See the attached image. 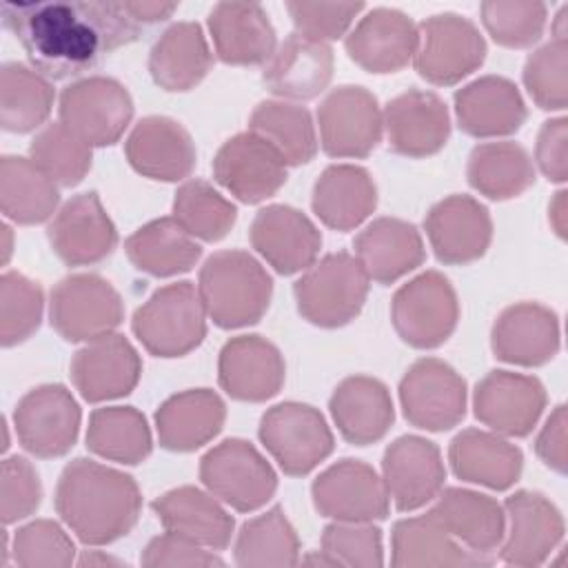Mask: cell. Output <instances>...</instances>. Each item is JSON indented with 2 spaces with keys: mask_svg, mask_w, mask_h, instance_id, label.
<instances>
[{
  "mask_svg": "<svg viewBox=\"0 0 568 568\" xmlns=\"http://www.w3.org/2000/svg\"><path fill=\"white\" fill-rule=\"evenodd\" d=\"M260 442L291 477L308 475L333 453V433L322 413L308 404L284 402L268 408L257 428Z\"/></svg>",
  "mask_w": 568,
  "mask_h": 568,
  "instance_id": "10",
  "label": "cell"
},
{
  "mask_svg": "<svg viewBox=\"0 0 568 568\" xmlns=\"http://www.w3.org/2000/svg\"><path fill=\"white\" fill-rule=\"evenodd\" d=\"M248 131L266 140L282 155L286 166L306 164L313 160L317 151V138L311 113L293 102H260L248 118Z\"/></svg>",
  "mask_w": 568,
  "mask_h": 568,
  "instance_id": "45",
  "label": "cell"
},
{
  "mask_svg": "<svg viewBox=\"0 0 568 568\" xmlns=\"http://www.w3.org/2000/svg\"><path fill=\"white\" fill-rule=\"evenodd\" d=\"M160 524L197 546L222 550L233 537V517L222 508L215 495L195 486L166 490L151 504Z\"/></svg>",
  "mask_w": 568,
  "mask_h": 568,
  "instance_id": "33",
  "label": "cell"
},
{
  "mask_svg": "<svg viewBox=\"0 0 568 568\" xmlns=\"http://www.w3.org/2000/svg\"><path fill=\"white\" fill-rule=\"evenodd\" d=\"M490 346L497 359L517 366H541L559 351V320L537 302H519L499 313Z\"/></svg>",
  "mask_w": 568,
  "mask_h": 568,
  "instance_id": "28",
  "label": "cell"
},
{
  "mask_svg": "<svg viewBox=\"0 0 568 568\" xmlns=\"http://www.w3.org/2000/svg\"><path fill=\"white\" fill-rule=\"evenodd\" d=\"M49 242L69 266L104 260L118 244V231L95 191L73 195L49 224Z\"/></svg>",
  "mask_w": 568,
  "mask_h": 568,
  "instance_id": "22",
  "label": "cell"
},
{
  "mask_svg": "<svg viewBox=\"0 0 568 568\" xmlns=\"http://www.w3.org/2000/svg\"><path fill=\"white\" fill-rule=\"evenodd\" d=\"M124 317L120 293L100 275L75 273L51 291L49 320L67 342H93L113 333Z\"/></svg>",
  "mask_w": 568,
  "mask_h": 568,
  "instance_id": "8",
  "label": "cell"
},
{
  "mask_svg": "<svg viewBox=\"0 0 568 568\" xmlns=\"http://www.w3.org/2000/svg\"><path fill=\"white\" fill-rule=\"evenodd\" d=\"M475 417L497 435L526 437L546 408V388L532 375L490 371L473 393Z\"/></svg>",
  "mask_w": 568,
  "mask_h": 568,
  "instance_id": "16",
  "label": "cell"
},
{
  "mask_svg": "<svg viewBox=\"0 0 568 568\" xmlns=\"http://www.w3.org/2000/svg\"><path fill=\"white\" fill-rule=\"evenodd\" d=\"M55 182L29 158L4 155L0 162V209L16 224H40L55 213Z\"/></svg>",
  "mask_w": 568,
  "mask_h": 568,
  "instance_id": "42",
  "label": "cell"
},
{
  "mask_svg": "<svg viewBox=\"0 0 568 568\" xmlns=\"http://www.w3.org/2000/svg\"><path fill=\"white\" fill-rule=\"evenodd\" d=\"M382 473L386 493L402 513L417 510L433 501L446 479L439 448L417 435H404L388 444Z\"/></svg>",
  "mask_w": 568,
  "mask_h": 568,
  "instance_id": "20",
  "label": "cell"
},
{
  "mask_svg": "<svg viewBox=\"0 0 568 568\" xmlns=\"http://www.w3.org/2000/svg\"><path fill=\"white\" fill-rule=\"evenodd\" d=\"M566 428H568V415H566V406L559 404L550 417L546 419L544 428L537 435L535 442V453L539 455V459L552 468L559 475H566V466H568V453H566Z\"/></svg>",
  "mask_w": 568,
  "mask_h": 568,
  "instance_id": "59",
  "label": "cell"
},
{
  "mask_svg": "<svg viewBox=\"0 0 568 568\" xmlns=\"http://www.w3.org/2000/svg\"><path fill=\"white\" fill-rule=\"evenodd\" d=\"M226 406L211 388L171 395L155 413L158 439L166 450L189 453L209 444L224 426Z\"/></svg>",
  "mask_w": 568,
  "mask_h": 568,
  "instance_id": "34",
  "label": "cell"
},
{
  "mask_svg": "<svg viewBox=\"0 0 568 568\" xmlns=\"http://www.w3.org/2000/svg\"><path fill=\"white\" fill-rule=\"evenodd\" d=\"M435 257L444 264L479 260L493 240V220L484 204L470 195H448L424 220Z\"/></svg>",
  "mask_w": 568,
  "mask_h": 568,
  "instance_id": "21",
  "label": "cell"
},
{
  "mask_svg": "<svg viewBox=\"0 0 568 568\" xmlns=\"http://www.w3.org/2000/svg\"><path fill=\"white\" fill-rule=\"evenodd\" d=\"M322 149L331 158H366L382 140L377 98L355 84L333 89L317 109Z\"/></svg>",
  "mask_w": 568,
  "mask_h": 568,
  "instance_id": "13",
  "label": "cell"
},
{
  "mask_svg": "<svg viewBox=\"0 0 568 568\" xmlns=\"http://www.w3.org/2000/svg\"><path fill=\"white\" fill-rule=\"evenodd\" d=\"M486 40L464 16L437 13L417 27L413 55L417 73L437 87H450L481 67Z\"/></svg>",
  "mask_w": 568,
  "mask_h": 568,
  "instance_id": "7",
  "label": "cell"
},
{
  "mask_svg": "<svg viewBox=\"0 0 568 568\" xmlns=\"http://www.w3.org/2000/svg\"><path fill=\"white\" fill-rule=\"evenodd\" d=\"M430 513L464 548L488 561V555L504 539V506L488 495L468 488H446L439 490Z\"/></svg>",
  "mask_w": 568,
  "mask_h": 568,
  "instance_id": "36",
  "label": "cell"
},
{
  "mask_svg": "<svg viewBox=\"0 0 568 568\" xmlns=\"http://www.w3.org/2000/svg\"><path fill=\"white\" fill-rule=\"evenodd\" d=\"M197 293L213 324L220 328H242L255 324L266 313L273 280L251 253L220 251L200 268Z\"/></svg>",
  "mask_w": 568,
  "mask_h": 568,
  "instance_id": "3",
  "label": "cell"
},
{
  "mask_svg": "<svg viewBox=\"0 0 568 568\" xmlns=\"http://www.w3.org/2000/svg\"><path fill=\"white\" fill-rule=\"evenodd\" d=\"M535 160L539 171L550 182H566L568 178V120L555 118L541 124L537 133Z\"/></svg>",
  "mask_w": 568,
  "mask_h": 568,
  "instance_id": "58",
  "label": "cell"
},
{
  "mask_svg": "<svg viewBox=\"0 0 568 568\" xmlns=\"http://www.w3.org/2000/svg\"><path fill=\"white\" fill-rule=\"evenodd\" d=\"M142 566L146 568H211L224 566V561L209 548L197 546L175 532H164L153 537L144 552Z\"/></svg>",
  "mask_w": 568,
  "mask_h": 568,
  "instance_id": "57",
  "label": "cell"
},
{
  "mask_svg": "<svg viewBox=\"0 0 568 568\" xmlns=\"http://www.w3.org/2000/svg\"><path fill=\"white\" fill-rule=\"evenodd\" d=\"M142 373L133 344L118 333L87 342L71 362V379L82 399L98 404L129 395Z\"/></svg>",
  "mask_w": 568,
  "mask_h": 568,
  "instance_id": "19",
  "label": "cell"
},
{
  "mask_svg": "<svg viewBox=\"0 0 568 568\" xmlns=\"http://www.w3.org/2000/svg\"><path fill=\"white\" fill-rule=\"evenodd\" d=\"M31 160L60 186H75L91 169V146L62 122L47 124L29 146Z\"/></svg>",
  "mask_w": 568,
  "mask_h": 568,
  "instance_id": "49",
  "label": "cell"
},
{
  "mask_svg": "<svg viewBox=\"0 0 568 568\" xmlns=\"http://www.w3.org/2000/svg\"><path fill=\"white\" fill-rule=\"evenodd\" d=\"M44 297L38 282L22 273L7 271L0 277V342L16 346L29 339L42 320Z\"/></svg>",
  "mask_w": 568,
  "mask_h": 568,
  "instance_id": "50",
  "label": "cell"
},
{
  "mask_svg": "<svg viewBox=\"0 0 568 568\" xmlns=\"http://www.w3.org/2000/svg\"><path fill=\"white\" fill-rule=\"evenodd\" d=\"M213 53L197 22L171 24L151 47L149 71L164 91H189L211 71Z\"/></svg>",
  "mask_w": 568,
  "mask_h": 568,
  "instance_id": "39",
  "label": "cell"
},
{
  "mask_svg": "<svg viewBox=\"0 0 568 568\" xmlns=\"http://www.w3.org/2000/svg\"><path fill=\"white\" fill-rule=\"evenodd\" d=\"M311 206L328 229L353 231L375 211L377 189L366 169L331 164L313 186Z\"/></svg>",
  "mask_w": 568,
  "mask_h": 568,
  "instance_id": "38",
  "label": "cell"
},
{
  "mask_svg": "<svg viewBox=\"0 0 568 568\" xmlns=\"http://www.w3.org/2000/svg\"><path fill=\"white\" fill-rule=\"evenodd\" d=\"M459 129L473 138L517 133L528 118L519 89L501 75H484L455 91Z\"/></svg>",
  "mask_w": 568,
  "mask_h": 568,
  "instance_id": "29",
  "label": "cell"
},
{
  "mask_svg": "<svg viewBox=\"0 0 568 568\" xmlns=\"http://www.w3.org/2000/svg\"><path fill=\"white\" fill-rule=\"evenodd\" d=\"M348 58L371 73L404 69L417 49V24L397 9H371L346 36Z\"/></svg>",
  "mask_w": 568,
  "mask_h": 568,
  "instance_id": "26",
  "label": "cell"
},
{
  "mask_svg": "<svg viewBox=\"0 0 568 568\" xmlns=\"http://www.w3.org/2000/svg\"><path fill=\"white\" fill-rule=\"evenodd\" d=\"M388 146L406 158L437 153L450 135V115L444 100L433 91L410 89L395 95L384 113Z\"/></svg>",
  "mask_w": 568,
  "mask_h": 568,
  "instance_id": "24",
  "label": "cell"
},
{
  "mask_svg": "<svg viewBox=\"0 0 568 568\" xmlns=\"http://www.w3.org/2000/svg\"><path fill=\"white\" fill-rule=\"evenodd\" d=\"M399 402L413 426L433 433L450 430L466 415V382L450 364L424 357L404 373Z\"/></svg>",
  "mask_w": 568,
  "mask_h": 568,
  "instance_id": "12",
  "label": "cell"
},
{
  "mask_svg": "<svg viewBox=\"0 0 568 568\" xmlns=\"http://www.w3.org/2000/svg\"><path fill=\"white\" fill-rule=\"evenodd\" d=\"M468 184L488 200H510L535 182L528 151L515 142H484L468 155Z\"/></svg>",
  "mask_w": 568,
  "mask_h": 568,
  "instance_id": "43",
  "label": "cell"
},
{
  "mask_svg": "<svg viewBox=\"0 0 568 568\" xmlns=\"http://www.w3.org/2000/svg\"><path fill=\"white\" fill-rule=\"evenodd\" d=\"M504 517L499 557L510 566L544 564L564 537V517L541 493L517 490L504 501Z\"/></svg>",
  "mask_w": 568,
  "mask_h": 568,
  "instance_id": "18",
  "label": "cell"
},
{
  "mask_svg": "<svg viewBox=\"0 0 568 568\" xmlns=\"http://www.w3.org/2000/svg\"><path fill=\"white\" fill-rule=\"evenodd\" d=\"M2 235H4V246H2V253H4V255H2V260L7 262L9 255H11V229H9L7 224L2 226Z\"/></svg>",
  "mask_w": 568,
  "mask_h": 568,
  "instance_id": "63",
  "label": "cell"
},
{
  "mask_svg": "<svg viewBox=\"0 0 568 568\" xmlns=\"http://www.w3.org/2000/svg\"><path fill=\"white\" fill-rule=\"evenodd\" d=\"M173 217L204 242L222 240L235 224L237 209L204 180H186L173 200Z\"/></svg>",
  "mask_w": 568,
  "mask_h": 568,
  "instance_id": "48",
  "label": "cell"
},
{
  "mask_svg": "<svg viewBox=\"0 0 568 568\" xmlns=\"http://www.w3.org/2000/svg\"><path fill=\"white\" fill-rule=\"evenodd\" d=\"M60 122L89 146L115 144L133 118V100L113 78L71 82L60 95Z\"/></svg>",
  "mask_w": 568,
  "mask_h": 568,
  "instance_id": "11",
  "label": "cell"
},
{
  "mask_svg": "<svg viewBox=\"0 0 568 568\" xmlns=\"http://www.w3.org/2000/svg\"><path fill=\"white\" fill-rule=\"evenodd\" d=\"M131 328L155 357H182L206 337V311L191 282L158 288L133 315Z\"/></svg>",
  "mask_w": 568,
  "mask_h": 568,
  "instance_id": "5",
  "label": "cell"
},
{
  "mask_svg": "<svg viewBox=\"0 0 568 568\" xmlns=\"http://www.w3.org/2000/svg\"><path fill=\"white\" fill-rule=\"evenodd\" d=\"M566 13H568V9L564 7V9H559V13L555 16V27H552L555 40H566V36H568V29H566Z\"/></svg>",
  "mask_w": 568,
  "mask_h": 568,
  "instance_id": "62",
  "label": "cell"
},
{
  "mask_svg": "<svg viewBox=\"0 0 568 568\" xmlns=\"http://www.w3.org/2000/svg\"><path fill=\"white\" fill-rule=\"evenodd\" d=\"M295 31L328 42L348 31L353 20L364 11L362 2H286Z\"/></svg>",
  "mask_w": 568,
  "mask_h": 568,
  "instance_id": "55",
  "label": "cell"
},
{
  "mask_svg": "<svg viewBox=\"0 0 568 568\" xmlns=\"http://www.w3.org/2000/svg\"><path fill=\"white\" fill-rule=\"evenodd\" d=\"M322 552L333 566L379 568L384 564L382 530L371 521H335L324 528Z\"/></svg>",
  "mask_w": 568,
  "mask_h": 568,
  "instance_id": "53",
  "label": "cell"
},
{
  "mask_svg": "<svg viewBox=\"0 0 568 568\" xmlns=\"http://www.w3.org/2000/svg\"><path fill=\"white\" fill-rule=\"evenodd\" d=\"M300 561V539L280 506L248 519L235 539V564L244 568H280Z\"/></svg>",
  "mask_w": 568,
  "mask_h": 568,
  "instance_id": "47",
  "label": "cell"
},
{
  "mask_svg": "<svg viewBox=\"0 0 568 568\" xmlns=\"http://www.w3.org/2000/svg\"><path fill=\"white\" fill-rule=\"evenodd\" d=\"M448 462L462 481L506 490L519 479L524 455L497 433L466 428L450 442Z\"/></svg>",
  "mask_w": 568,
  "mask_h": 568,
  "instance_id": "37",
  "label": "cell"
},
{
  "mask_svg": "<svg viewBox=\"0 0 568 568\" xmlns=\"http://www.w3.org/2000/svg\"><path fill=\"white\" fill-rule=\"evenodd\" d=\"M80 406L62 384L31 388L16 406L18 442L36 457L49 459L71 450L80 430Z\"/></svg>",
  "mask_w": 568,
  "mask_h": 568,
  "instance_id": "14",
  "label": "cell"
},
{
  "mask_svg": "<svg viewBox=\"0 0 568 568\" xmlns=\"http://www.w3.org/2000/svg\"><path fill=\"white\" fill-rule=\"evenodd\" d=\"M87 446L98 457L133 466L151 455L153 439L146 417L138 408L106 406L91 413Z\"/></svg>",
  "mask_w": 568,
  "mask_h": 568,
  "instance_id": "44",
  "label": "cell"
},
{
  "mask_svg": "<svg viewBox=\"0 0 568 568\" xmlns=\"http://www.w3.org/2000/svg\"><path fill=\"white\" fill-rule=\"evenodd\" d=\"M328 408L342 437L355 446L379 442L395 419L388 388L368 375L342 379L331 395Z\"/></svg>",
  "mask_w": 568,
  "mask_h": 568,
  "instance_id": "31",
  "label": "cell"
},
{
  "mask_svg": "<svg viewBox=\"0 0 568 568\" xmlns=\"http://www.w3.org/2000/svg\"><path fill=\"white\" fill-rule=\"evenodd\" d=\"M251 244L277 273L293 275L317 260L322 233L302 211L271 204L253 217Z\"/></svg>",
  "mask_w": 568,
  "mask_h": 568,
  "instance_id": "23",
  "label": "cell"
},
{
  "mask_svg": "<svg viewBox=\"0 0 568 568\" xmlns=\"http://www.w3.org/2000/svg\"><path fill=\"white\" fill-rule=\"evenodd\" d=\"M78 566H89V568H93V566H126V564L120 561V559H115V557H111V555H102V552H98V550H91V552H84V555L78 559Z\"/></svg>",
  "mask_w": 568,
  "mask_h": 568,
  "instance_id": "61",
  "label": "cell"
},
{
  "mask_svg": "<svg viewBox=\"0 0 568 568\" xmlns=\"http://www.w3.org/2000/svg\"><path fill=\"white\" fill-rule=\"evenodd\" d=\"M142 508L131 475L87 457L69 462L55 486V510L87 546L111 544L135 526Z\"/></svg>",
  "mask_w": 568,
  "mask_h": 568,
  "instance_id": "2",
  "label": "cell"
},
{
  "mask_svg": "<svg viewBox=\"0 0 568 568\" xmlns=\"http://www.w3.org/2000/svg\"><path fill=\"white\" fill-rule=\"evenodd\" d=\"M51 82L20 62H4L0 69V124L9 133L38 129L51 113Z\"/></svg>",
  "mask_w": 568,
  "mask_h": 568,
  "instance_id": "46",
  "label": "cell"
},
{
  "mask_svg": "<svg viewBox=\"0 0 568 568\" xmlns=\"http://www.w3.org/2000/svg\"><path fill=\"white\" fill-rule=\"evenodd\" d=\"M42 499V486L29 459L11 455L2 462L0 479V515L4 524L29 517Z\"/></svg>",
  "mask_w": 568,
  "mask_h": 568,
  "instance_id": "56",
  "label": "cell"
},
{
  "mask_svg": "<svg viewBox=\"0 0 568 568\" xmlns=\"http://www.w3.org/2000/svg\"><path fill=\"white\" fill-rule=\"evenodd\" d=\"M479 11L490 38L508 49L535 44L546 27V4L537 0H486Z\"/></svg>",
  "mask_w": 568,
  "mask_h": 568,
  "instance_id": "51",
  "label": "cell"
},
{
  "mask_svg": "<svg viewBox=\"0 0 568 568\" xmlns=\"http://www.w3.org/2000/svg\"><path fill=\"white\" fill-rule=\"evenodd\" d=\"M333 78V51L328 42L291 33L266 60L262 80L280 98L311 100L320 95Z\"/></svg>",
  "mask_w": 568,
  "mask_h": 568,
  "instance_id": "30",
  "label": "cell"
},
{
  "mask_svg": "<svg viewBox=\"0 0 568 568\" xmlns=\"http://www.w3.org/2000/svg\"><path fill=\"white\" fill-rule=\"evenodd\" d=\"M524 84L532 102L544 111H561L568 104V40H550L528 55Z\"/></svg>",
  "mask_w": 568,
  "mask_h": 568,
  "instance_id": "52",
  "label": "cell"
},
{
  "mask_svg": "<svg viewBox=\"0 0 568 568\" xmlns=\"http://www.w3.org/2000/svg\"><path fill=\"white\" fill-rule=\"evenodd\" d=\"M368 275L359 260L346 251L313 262L295 282L300 315L322 328H337L355 320L368 295Z\"/></svg>",
  "mask_w": 568,
  "mask_h": 568,
  "instance_id": "4",
  "label": "cell"
},
{
  "mask_svg": "<svg viewBox=\"0 0 568 568\" xmlns=\"http://www.w3.org/2000/svg\"><path fill=\"white\" fill-rule=\"evenodd\" d=\"M13 559L22 568H67L75 561V546L60 524L36 519L18 528Z\"/></svg>",
  "mask_w": 568,
  "mask_h": 568,
  "instance_id": "54",
  "label": "cell"
},
{
  "mask_svg": "<svg viewBox=\"0 0 568 568\" xmlns=\"http://www.w3.org/2000/svg\"><path fill=\"white\" fill-rule=\"evenodd\" d=\"M284 375L280 348L260 335H237L220 351L217 379L233 399L266 402L280 393Z\"/></svg>",
  "mask_w": 568,
  "mask_h": 568,
  "instance_id": "25",
  "label": "cell"
},
{
  "mask_svg": "<svg viewBox=\"0 0 568 568\" xmlns=\"http://www.w3.org/2000/svg\"><path fill=\"white\" fill-rule=\"evenodd\" d=\"M0 13L47 80L82 75L144 31L126 0H4Z\"/></svg>",
  "mask_w": 568,
  "mask_h": 568,
  "instance_id": "1",
  "label": "cell"
},
{
  "mask_svg": "<svg viewBox=\"0 0 568 568\" xmlns=\"http://www.w3.org/2000/svg\"><path fill=\"white\" fill-rule=\"evenodd\" d=\"M209 31L226 64H262L275 51V29L255 2H217L209 13Z\"/></svg>",
  "mask_w": 568,
  "mask_h": 568,
  "instance_id": "32",
  "label": "cell"
},
{
  "mask_svg": "<svg viewBox=\"0 0 568 568\" xmlns=\"http://www.w3.org/2000/svg\"><path fill=\"white\" fill-rule=\"evenodd\" d=\"M129 164L144 178L178 182L195 169V144L189 131L173 118H142L126 138Z\"/></svg>",
  "mask_w": 568,
  "mask_h": 568,
  "instance_id": "27",
  "label": "cell"
},
{
  "mask_svg": "<svg viewBox=\"0 0 568 568\" xmlns=\"http://www.w3.org/2000/svg\"><path fill=\"white\" fill-rule=\"evenodd\" d=\"M313 504L322 517L335 521H375L388 515L384 479L359 459H339L311 486Z\"/></svg>",
  "mask_w": 568,
  "mask_h": 568,
  "instance_id": "17",
  "label": "cell"
},
{
  "mask_svg": "<svg viewBox=\"0 0 568 568\" xmlns=\"http://www.w3.org/2000/svg\"><path fill=\"white\" fill-rule=\"evenodd\" d=\"M550 224L559 237H566V191L555 193V200L550 202Z\"/></svg>",
  "mask_w": 568,
  "mask_h": 568,
  "instance_id": "60",
  "label": "cell"
},
{
  "mask_svg": "<svg viewBox=\"0 0 568 568\" xmlns=\"http://www.w3.org/2000/svg\"><path fill=\"white\" fill-rule=\"evenodd\" d=\"M353 246L368 280L377 284H393L415 271L426 257L419 231L397 217L373 220L359 231Z\"/></svg>",
  "mask_w": 568,
  "mask_h": 568,
  "instance_id": "35",
  "label": "cell"
},
{
  "mask_svg": "<svg viewBox=\"0 0 568 568\" xmlns=\"http://www.w3.org/2000/svg\"><path fill=\"white\" fill-rule=\"evenodd\" d=\"M213 178L240 202L257 204L286 182V162L253 131L229 138L213 158Z\"/></svg>",
  "mask_w": 568,
  "mask_h": 568,
  "instance_id": "15",
  "label": "cell"
},
{
  "mask_svg": "<svg viewBox=\"0 0 568 568\" xmlns=\"http://www.w3.org/2000/svg\"><path fill=\"white\" fill-rule=\"evenodd\" d=\"M200 479L211 495L240 513L257 510L277 488L273 466L253 444L237 437L224 439L200 459Z\"/></svg>",
  "mask_w": 568,
  "mask_h": 568,
  "instance_id": "9",
  "label": "cell"
},
{
  "mask_svg": "<svg viewBox=\"0 0 568 568\" xmlns=\"http://www.w3.org/2000/svg\"><path fill=\"white\" fill-rule=\"evenodd\" d=\"M390 320L397 335L413 348H437L457 326V293L442 273L426 271L395 291Z\"/></svg>",
  "mask_w": 568,
  "mask_h": 568,
  "instance_id": "6",
  "label": "cell"
},
{
  "mask_svg": "<svg viewBox=\"0 0 568 568\" xmlns=\"http://www.w3.org/2000/svg\"><path fill=\"white\" fill-rule=\"evenodd\" d=\"M124 251L135 268L153 277L186 273L202 255L195 237L175 217H160L140 226L126 237Z\"/></svg>",
  "mask_w": 568,
  "mask_h": 568,
  "instance_id": "41",
  "label": "cell"
},
{
  "mask_svg": "<svg viewBox=\"0 0 568 568\" xmlns=\"http://www.w3.org/2000/svg\"><path fill=\"white\" fill-rule=\"evenodd\" d=\"M393 557L397 568L415 566H488L490 561L464 548L433 513L399 519L390 535Z\"/></svg>",
  "mask_w": 568,
  "mask_h": 568,
  "instance_id": "40",
  "label": "cell"
}]
</instances>
